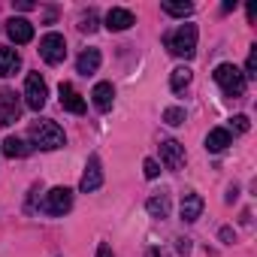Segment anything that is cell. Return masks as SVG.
I'll use <instances>...</instances> for the list:
<instances>
[{
	"label": "cell",
	"mask_w": 257,
	"mask_h": 257,
	"mask_svg": "<svg viewBox=\"0 0 257 257\" xmlns=\"http://www.w3.org/2000/svg\"><path fill=\"white\" fill-rule=\"evenodd\" d=\"M100 185H103L100 158H97V155H91V158H88V167H85V173H82V182H79V188H82L85 194H91V191H97Z\"/></svg>",
	"instance_id": "obj_8"
},
{
	"label": "cell",
	"mask_w": 257,
	"mask_h": 257,
	"mask_svg": "<svg viewBox=\"0 0 257 257\" xmlns=\"http://www.w3.org/2000/svg\"><path fill=\"white\" fill-rule=\"evenodd\" d=\"M149 215L152 218H170V197L167 194H155V197H149Z\"/></svg>",
	"instance_id": "obj_19"
},
{
	"label": "cell",
	"mask_w": 257,
	"mask_h": 257,
	"mask_svg": "<svg viewBox=\"0 0 257 257\" xmlns=\"http://www.w3.org/2000/svg\"><path fill=\"white\" fill-rule=\"evenodd\" d=\"M46 97H49L46 79H43L40 73H31V76L25 79V103H28V109L40 112V109L46 106Z\"/></svg>",
	"instance_id": "obj_5"
},
{
	"label": "cell",
	"mask_w": 257,
	"mask_h": 257,
	"mask_svg": "<svg viewBox=\"0 0 257 257\" xmlns=\"http://www.w3.org/2000/svg\"><path fill=\"white\" fill-rule=\"evenodd\" d=\"M215 82L221 85V91L227 97H242V91H245V76L236 64H218L215 67Z\"/></svg>",
	"instance_id": "obj_3"
},
{
	"label": "cell",
	"mask_w": 257,
	"mask_h": 257,
	"mask_svg": "<svg viewBox=\"0 0 257 257\" xmlns=\"http://www.w3.org/2000/svg\"><path fill=\"white\" fill-rule=\"evenodd\" d=\"M79 31H85V34H91V31H97V16H94V13H88V16L82 19V25H79Z\"/></svg>",
	"instance_id": "obj_25"
},
{
	"label": "cell",
	"mask_w": 257,
	"mask_h": 257,
	"mask_svg": "<svg viewBox=\"0 0 257 257\" xmlns=\"http://www.w3.org/2000/svg\"><path fill=\"white\" fill-rule=\"evenodd\" d=\"M58 94H61V106H64L67 112H73V115H82V112H85V100H82V94H79L70 82H61Z\"/></svg>",
	"instance_id": "obj_11"
},
{
	"label": "cell",
	"mask_w": 257,
	"mask_h": 257,
	"mask_svg": "<svg viewBox=\"0 0 257 257\" xmlns=\"http://www.w3.org/2000/svg\"><path fill=\"white\" fill-rule=\"evenodd\" d=\"M161 10H164L167 16H176V19H185V16H191V13H194V7H191V4H176V0H164Z\"/></svg>",
	"instance_id": "obj_21"
},
{
	"label": "cell",
	"mask_w": 257,
	"mask_h": 257,
	"mask_svg": "<svg viewBox=\"0 0 257 257\" xmlns=\"http://www.w3.org/2000/svg\"><path fill=\"white\" fill-rule=\"evenodd\" d=\"M19 67H22L19 52L10 49V46H0V76H4V79H7V76H16Z\"/></svg>",
	"instance_id": "obj_16"
},
{
	"label": "cell",
	"mask_w": 257,
	"mask_h": 257,
	"mask_svg": "<svg viewBox=\"0 0 257 257\" xmlns=\"http://www.w3.org/2000/svg\"><path fill=\"white\" fill-rule=\"evenodd\" d=\"M40 58L46 61V64H61L64 58H67V40L61 37V34H46L43 40H40Z\"/></svg>",
	"instance_id": "obj_6"
},
{
	"label": "cell",
	"mask_w": 257,
	"mask_h": 257,
	"mask_svg": "<svg viewBox=\"0 0 257 257\" xmlns=\"http://www.w3.org/2000/svg\"><path fill=\"white\" fill-rule=\"evenodd\" d=\"M19 115H22V106H19L16 94L4 91V94H0V127L16 124V121H19Z\"/></svg>",
	"instance_id": "obj_10"
},
{
	"label": "cell",
	"mask_w": 257,
	"mask_h": 257,
	"mask_svg": "<svg viewBox=\"0 0 257 257\" xmlns=\"http://www.w3.org/2000/svg\"><path fill=\"white\" fill-rule=\"evenodd\" d=\"M7 34H10V40H13V43L25 46V43H31V40H34V25H31L28 19L13 16V19L7 22Z\"/></svg>",
	"instance_id": "obj_9"
},
{
	"label": "cell",
	"mask_w": 257,
	"mask_h": 257,
	"mask_svg": "<svg viewBox=\"0 0 257 257\" xmlns=\"http://www.w3.org/2000/svg\"><path fill=\"white\" fill-rule=\"evenodd\" d=\"M221 239H224V242H236V233H233L230 227H224V230H221Z\"/></svg>",
	"instance_id": "obj_27"
},
{
	"label": "cell",
	"mask_w": 257,
	"mask_h": 257,
	"mask_svg": "<svg viewBox=\"0 0 257 257\" xmlns=\"http://www.w3.org/2000/svg\"><path fill=\"white\" fill-rule=\"evenodd\" d=\"M230 121H233V131H239V134H245L248 127H251V124H248V115H233Z\"/></svg>",
	"instance_id": "obj_26"
},
{
	"label": "cell",
	"mask_w": 257,
	"mask_h": 257,
	"mask_svg": "<svg viewBox=\"0 0 257 257\" xmlns=\"http://www.w3.org/2000/svg\"><path fill=\"white\" fill-rule=\"evenodd\" d=\"M164 121H167V124H173V127L185 124V109H182V106H170V109L164 112Z\"/></svg>",
	"instance_id": "obj_23"
},
{
	"label": "cell",
	"mask_w": 257,
	"mask_h": 257,
	"mask_svg": "<svg viewBox=\"0 0 257 257\" xmlns=\"http://www.w3.org/2000/svg\"><path fill=\"white\" fill-rule=\"evenodd\" d=\"M143 173H146V179H158V176H161V167H158V161H152V158H149V161L143 164Z\"/></svg>",
	"instance_id": "obj_24"
},
{
	"label": "cell",
	"mask_w": 257,
	"mask_h": 257,
	"mask_svg": "<svg viewBox=\"0 0 257 257\" xmlns=\"http://www.w3.org/2000/svg\"><path fill=\"white\" fill-rule=\"evenodd\" d=\"M97 67H100V49H85V52L79 55V61H76V70H79L82 76L97 73Z\"/></svg>",
	"instance_id": "obj_17"
},
{
	"label": "cell",
	"mask_w": 257,
	"mask_h": 257,
	"mask_svg": "<svg viewBox=\"0 0 257 257\" xmlns=\"http://www.w3.org/2000/svg\"><path fill=\"white\" fill-rule=\"evenodd\" d=\"M31 140H34V146H40L43 152H55V149H64V146H67L64 131H61L55 121H49V118H43V121H37V124L31 127Z\"/></svg>",
	"instance_id": "obj_1"
},
{
	"label": "cell",
	"mask_w": 257,
	"mask_h": 257,
	"mask_svg": "<svg viewBox=\"0 0 257 257\" xmlns=\"http://www.w3.org/2000/svg\"><path fill=\"white\" fill-rule=\"evenodd\" d=\"M0 149H4V155H7V158H28V155L34 152V146H28V143H25V140H19V137H7Z\"/></svg>",
	"instance_id": "obj_18"
},
{
	"label": "cell",
	"mask_w": 257,
	"mask_h": 257,
	"mask_svg": "<svg viewBox=\"0 0 257 257\" xmlns=\"http://www.w3.org/2000/svg\"><path fill=\"white\" fill-rule=\"evenodd\" d=\"M134 25H137V19H134L131 10L115 7V10L106 13V28H109V31H127V28H134Z\"/></svg>",
	"instance_id": "obj_12"
},
{
	"label": "cell",
	"mask_w": 257,
	"mask_h": 257,
	"mask_svg": "<svg viewBox=\"0 0 257 257\" xmlns=\"http://www.w3.org/2000/svg\"><path fill=\"white\" fill-rule=\"evenodd\" d=\"M161 161L167 170H182L185 167V146L176 140H164L161 143Z\"/></svg>",
	"instance_id": "obj_7"
},
{
	"label": "cell",
	"mask_w": 257,
	"mask_h": 257,
	"mask_svg": "<svg viewBox=\"0 0 257 257\" xmlns=\"http://www.w3.org/2000/svg\"><path fill=\"white\" fill-rule=\"evenodd\" d=\"M97 257H112V248H109V245H106V242H103V245H100V248H97Z\"/></svg>",
	"instance_id": "obj_28"
},
{
	"label": "cell",
	"mask_w": 257,
	"mask_h": 257,
	"mask_svg": "<svg viewBox=\"0 0 257 257\" xmlns=\"http://www.w3.org/2000/svg\"><path fill=\"white\" fill-rule=\"evenodd\" d=\"M191 79H194V73H191L188 67H179V70H173V76H170V88H173V91H185V88L191 85Z\"/></svg>",
	"instance_id": "obj_20"
},
{
	"label": "cell",
	"mask_w": 257,
	"mask_h": 257,
	"mask_svg": "<svg viewBox=\"0 0 257 257\" xmlns=\"http://www.w3.org/2000/svg\"><path fill=\"white\" fill-rule=\"evenodd\" d=\"M203 206H206V203H203V197H200V194H194V191H188V194L182 197V221H188V224H191V221H197V218L203 215Z\"/></svg>",
	"instance_id": "obj_13"
},
{
	"label": "cell",
	"mask_w": 257,
	"mask_h": 257,
	"mask_svg": "<svg viewBox=\"0 0 257 257\" xmlns=\"http://www.w3.org/2000/svg\"><path fill=\"white\" fill-rule=\"evenodd\" d=\"M167 49L176 58H194L197 52V25H182L167 37Z\"/></svg>",
	"instance_id": "obj_2"
},
{
	"label": "cell",
	"mask_w": 257,
	"mask_h": 257,
	"mask_svg": "<svg viewBox=\"0 0 257 257\" xmlns=\"http://www.w3.org/2000/svg\"><path fill=\"white\" fill-rule=\"evenodd\" d=\"M242 76H245V82H248V79H257V46H251V52H248V64H245Z\"/></svg>",
	"instance_id": "obj_22"
},
{
	"label": "cell",
	"mask_w": 257,
	"mask_h": 257,
	"mask_svg": "<svg viewBox=\"0 0 257 257\" xmlns=\"http://www.w3.org/2000/svg\"><path fill=\"white\" fill-rule=\"evenodd\" d=\"M227 146H233V134L227 131V127H215V131H209V137H206V152L218 155V152H224Z\"/></svg>",
	"instance_id": "obj_14"
},
{
	"label": "cell",
	"mask_w": 257,
	"mask_h": 257,
	"mask_svg": "<svg viewBox=\"0 0 257 257\" xmlns=\"http://www.w3.org/2000/svg\"><path fill=\"white\" fill-rule=\"evenodd\" d=\"M91 97H94V106H97L100 112H109L112 103H115V88H112L109 82H97L94 91H91Z\"/></svg>",
	"instance_id": "obj_15"
},
{
	"label": "cell",
	"mask_w": 257,
	"mask_h": 257,
	"mask_svg": "<svg viewBox=\"0 0 257 257\" xmlns=\"http://www.w3.org/2000/svg\"><path fill=\"white\" fill-rule=\"evenodd\" d=\"M40 209H43L46 215H55V218L67 215V212L73 209V191H70V188H52V191L46 194V200H43Z\"/></svg>",
	"instance_id": "obj_4"
}]
</instances>
